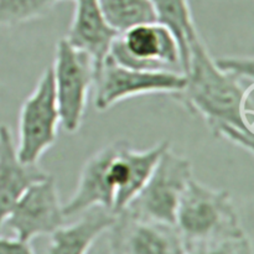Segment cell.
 Listing matches in <instances>:
<instances>
[{"label":"cell","mask_w":254,"mask_h":254,"mask_svg":"<svg viewBox=\"0 0 254 254\" xmlns=\"http://www.w3.org/2000/svg\"><path fill=\"white\" fill-rule=\"evenodd\" d=\"M111 232V254H186L175 225L118 213Z\"/></svg>","instance_id":"obj_9"},{"label":"cell","mask_w":254,"mask_h":254,"mask_svg":"<svg viewBox=\"0 0 254 254\" xmlns=\"http://www.w3.org/2000/svg\"><path fill=\"white\" fill-rule=\"evenodd\" d=\"M185 82V74L180 72L131 68L108 56L94 81V104L99 112H104L133 97L154 93L174 96L184 88Z\"/></svg>","instance_id":"obj_7"},{"label":"cell","mask_w":254,"mask_h":254,"mask_svg":"<svg viewBox=\"0 0 254 254\" xmlns=\"http://www.w3.org/2000/svg\"><path fill=\"white\" fill-rule=\"evenodd\" d=\"M121 144V139L99 149L82 166L76 190L72 193L64 213L66 217L101 207L113 212L114 191L109 180V164Z\"/></svg>","instance_id":"obj_12"},{"label":"cell","mask_w":254,"mask_h":254,"mask_svg":"<svg viewBox=\"0 0 254 254\" xmlns=\"http://www.w3.org/2000/svg\"><path fill=\"white\" fill-rule=\"evenodd\" d=\"M117 215L106 208L86 211L78 221L64 225L50 235L47 254H87L93 243L111 230Z\"/></svg>","instance_id":"obj_14"},{"label":"cell","mask_w":254,"mask_h":254,"mask_svg":"<svg viewBox=\"0 0 254 254\" xmlns=\"http://www.w3.org/2000/svg\"><path fill=\"white\" fill-rule=\"evenodd\" d=\"M186 254H253L252 242L240 232L186 246Z\"/></svg>","instance_id":"obj_18"},{"label":"cell","mask_w":254,"mask_h":254,"mask_svg":"<svg viewBox=\"0 0 254 254\" xmlns=\"http://www.w3.org/2000/svg\"><path fill=\"white\" fill-rule=\"evenodd\" d=\"M64 218L56 183L49 175L25 191L12 207L4 226L15 233L17 240L31 242L40 236L54 233L64 225Z\"/></svg>","instance_id":"obj_8"},{"label":"cell","mask_w":254,"mask_h":254,"mask_svg":"<svg viewBox=\"0 0 254 254\" xmlns=\"http://www.w3.org/2000/svg\"><path fill=\"white\" fill-rule=\"evenodd\" d=\"M0 254H35L30 242L15 238L0 237Z\"/></svg>","instance_id":"obj_20"},{"label":"cell","mask_w":254,"mask_h":254,"mask_svg":"<svg viewBox=\"0 0 254 254\" xmlns=\"http://www.w3.org/2000/svg\"><path fill=\"white\" fill-rule=\"evenodd\" d=\"M61 124L55 97L51 67L40 76L34 91L22 103L17 123L16 153L26 164H39L40 159L57 139Z\"/></svg>","instance_id":"obj_5"},{"label":"cell","mask_w":254,"mask_h":254,"mask_svg":"<svg viewBox=\"0 0 254 254\" xmlns=\"http://www.w3.org/2000/svg\"><path fill=\"white\" fill-rule=\"evenodd\" d=\"M37 164L22 163L7 126H0V230L25 191L49 176Z\"/></svg>","instance_id":"obj_13"},{"label":"cell","mask_w":254,"mask_h":254,"mask_svg":"<svg viewBox=\"0 0 254 254\" xmlns=\"http://www.w3.org/2000/svg\"><path fill=\"white\" fill-rule=\"evenodd\" d=\"M175 226L186 246L243 231L230 193L210 188L193 178L179 203Z\"/></svg>","instance_id":"obj_2"},{"label":"cell","mask_w":254,"mask_h":254,"mask_svg":"<svg viewBox=\"0 0 254 254\" xmlns=\"http://www.w3.org/2000/svg\"><path fill=\"white\" fill-rule=\"evenodd\" d=\"M170 144L161 141L146 150H136L124 139L109 164V180L114 191L113 213H121L143 189L159 158Z\"/></svg>","instance_id":"obj_10"},{"label":"cell","mask_w":254,"mask_h":254,"mask_svg":"<svg viewBox=\"0 0 254 254\" xmlns=\"http://www.w3.org/2000/svg\"><path fill=\"white\" fill-rule=\"evenodd\" d=\"M98 4L119 34L135 25L155 21L150 0H98Z\"/></svg>","instance_id":"obj_16"},{"label":"cell","mask_w":254,"mask_h":254,"mask_svg":"<svg viewBox=\"0 0 254 254\" xmlns=\"http://www.w3.org/2000/svg\"><path fill=\"white\" fill-rule=\"evenodd\" d=\"M189 66L184 88L174 94L193 116L203 119L216 138L253 153V84L221 71L202 39L189 46Z\"/></svg>","instance_id":"obj_1"},{"label":"cell","mask_w":254,"mask_h":254,"mask_svg":"<svg viewBox=\"0 0 254 254\" xmlns=\"http://www.w3.org/2000/svg\"><path fill=\"white\" fill-rule=\"evenodd\" d=\"M215 62L218 68L225 73L231 74L243 83H254V62L251 56L221 57V59H215Z\"/></svg>","instance_id":"obj_19"},{"label":"cell","mask_w":254,"mask_h":254,"mask_svg":"<svg viewBox=\"0 0 254 254\" xmlns=\"http://www.w3.org/2000/svg\"><path fill=\"white\" fill-rule=\"evenodd\" d=\"M155 21L164 25L175 36L181 51L184 74L189 66V46L198 36L189 0H150Z\"/></svg>","instance_id":"obj_15"},{"label":"cell","mask_w":254,"mask_h":254,"mask_svg":"<svg viewBox=\"0 0 254 254\" xmlns=\"http://www.w3.org/2000/svg\"><path fill=\"white\" fill-rule=\"evenodd\" d=\"M59 0H0V25L17 26L49 14Z\"/></svg>","instance_id":"obj_17"},{"label":"cell","mask_w":254,"mask_h":254,"mask_svg":"<svg viewBox=\"0 0 254 254\" xmlns=\"http://www.w3.org/2000/svg\"><path fill=\"white\" fill-rule=\"evenodd\" d=\"M51 72L61 126L73 134L83 123L89 92L96 81L94 64L86 54L61 39L56 45Z\"/></svg>","instance_id":"obj_4"},{"label":"cell","mask_w":254,"mask_h":254,"mask_svg":"<svg viewBox=\"0 0 254 254\" xmlns=\"http://www.w3.org/2000/svg\"><path fill=\"white\" fill-rule=\"evenodd\" d=\"M109 56L123 66L148 71H183L181 51L175 36L156 21L139 24L121 32Z\"/></svg>","instance_id":"obj_6"},{"label":"cell","mask_w":254,"mask_h":254,"mask_svg":"<svg viewBox=\"0 0 254 254\" xmlns=\"http://www.w3.org/2000/svg\"><path fill=\"white\" fill-rule=\"evenodd\" d=\"M118 35L107 21L98 0H74L73 16L64 39L92 60L96 76L111 54Z\"/></svg>","instance_id":"obj_11"},{"label":"cell","mask_w":254,"mask_h":254,"mask_svg":"<svg viewBox=\"0 0 254 254\" xmlns=\"http://www.w3.org/2000/svg\"><path fill=\"white\" fill-rule=\"evenodd\" d=\"M192 178L191 161L169 145L145 185L123 211L134 217L175 225L179 203Z\"/></svg>","instance_id":"obj_3"}]
</instances>
